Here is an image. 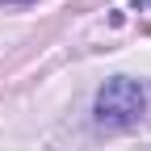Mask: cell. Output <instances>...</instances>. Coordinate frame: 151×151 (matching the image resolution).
Segmentation results:
<instances>
[{"instance_id":"6da1fadb","label":"cell","mask_w":151,"mask_h":151,"mask_svg":"<svg viewBox=\"0 0 151 151\" xmlns=\"http://www.w3.org/2000/svg\"><path fill=\"white\" fill-rule=\"evenodd\" d=\"M147 109V92L139 80H130V76H113L97 88V101H92V113H97V126L105 130H126L143 118Z\"/></svg>"},{"instance_id":"7a4b0ae2","label":"cell","mask_w":151,"mask_h":151,"mask_svg":"<svg viewBox=\"0 0 151 151\" xmlns=\"http://www.w3.org/2000/svg\"><path fill=\"white\" fill-rule=\"evenodd\" d=\"M0 4H34V0H0Z\"/></svg>"}]
</instances>
